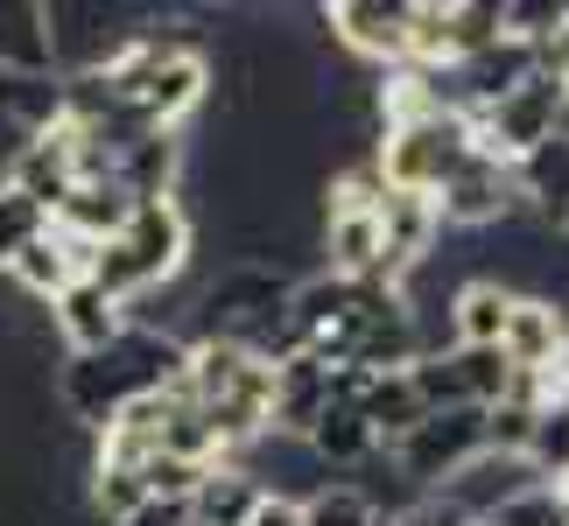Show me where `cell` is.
Segmentation results:
<instances>
[{
    "mask_svg": "<svg viewBox=\"0 0 569 526\" xmlns=\"http://www.w3.org/2000/svg\"><path fill=\"white\" fill-rule=\"evenodd\" d=\"M177 372H183V337H177V331H141V323H127V331L106 344V351L63 358L57 401L99 435L120 407H134V401H148V393H162Z\"/></svg>",
    "mask_w": 569,
    "mask_h": 526,
    "instance_id": "6da1fadb",
    "label": "cell"
},
{
    "mask_svg": "<svg viewBox=\"0 0 569 526\" xmlns=\"http://www.w3.org/2000/svg\"><path fill=\"white\" fill-rule=\"evenodd\" d=\"M190 246H197V225H190L183 196L134 204V211H127V225L99 246L92 281L120 302V310H134V302H148L156 289H169V281L190 274Z\"/></svg>",
    "mask_w": 569,
    "mask_h": 526,
    "instance_id": "7a4b0ae2",
    "label": "cell"
},
{
    "mask_svg": "<svg viewBox=\"0 0 569 526\" xmlns=\"http://www.w3.org/2000/svg\"><path fill=\"white\" fill-rule=\"evenodd\" d=\"M465 155H471V127H465V113H450V105L408 120V127H380V141H373L380 183L387 190H415V196H436Z\"/></svg>",
    "mask_w": 569,
    "mask_h": 526,
    "instance_id": "3957f363",
    "label": "cell"
},
{
    "mask_svg": "<svg viewBox=\"0 0 569 526\" xmlns=\"http://www.w3.org/2000/svg\"><path fill=\"white\" fill-rule=\"evenodd\" d=\"M478 449H486V407H443V414H422L387 449V464L408 492H443Z\"/></svg>",
    "mask_w": 569,
    "mask_h": 526,
    "instance_id": "277c9868",
    "label": "cell"
},
{
    "mask_svg": "<svg viewBox=\"0 0 569 526\" xmlns=\"http://www.w3.org/2000/svg\"><path fill=\"white\" fill-rule=\"evenodd\" d=\"M520 218V196H513V169L471 148L465 162L450 169V183L436 190V225H457V232H499Z\"/></svg>",
    "mask_w": 569,
    "mask_h": 526,
    "instance_id": "5b68a950",
    "label": "cell"
},
{
    "mask_svg": "<svg viewBox=\"0 0 569 526\" xmlns=\"http://www.w3.org/2000/svg\"><path fill=\"white\" fill-rule=\"evenodd\" d=\"M323 29L359 63H380V71H401L408 63V0H331Z\"/></svg>",
    "mask_w": 569,
    "mask_h": 526,
    "instance_id": "8992f818",
    "label": "cell"
},
{
    "mask_svg": "<svg viewBox=\"0 0 569 526\" xmlns=\"http://www.w3.org/2000/svg\"><path fill=\"white\" fill-rule=\"evenodd\" d=\"M528 485H549V477L528 471V456H492V449H478L436 498H443V506L465 519V526H478V519H492L513 492H528Z\"/></svg>",
    "mask_w": 569,
    "mask_h": 526,
    "instance_id": "52a82bcc",
    "label": "cell"
},
{
    "mask_svg": "<svg viewBox=\"0 0 569 526\" xmlns=\"http://www.w3.org/2000/svg\"><path fill=\"white\" fill-rule=\"evenodd\" d=\"M323 407H331V365L310 358V351H296V358L274 365V393H268V435H281V443H302Z\"/></svg>",
    "mask_w": 569,
    "mask_h": 526,
    "instance_id": "ba28073f",
    "label": "cell"
},
{
    "mask_svg": "<svg viewBox=\"0 0 569 526\" xmlns=\"http://www.w3.org/2000/svg\"><path fill=\"white\" fill-rule=\"evenodd\" d=\"M42 316H50V331H57V344L71 351V358H84V351H106V344H113V337L127 331V310H120V302L99 289L92 274L71 281V289H63V295H57Z\"/></svg>",
    "mask_w": 569,
    "mask_h": 526,
    "instance_id": "9c48e42d",
    "label": "cell"
},
{
    "mask_svg": "<svg viewBox=\"0 0 569 526\" xmlns=\"http://www.w3.org/2000/svg\"><path fill=\"white\" fill-rule=\"evenodd\" d=\"M562 344H569V316L541 295H513L507 331H499V358L513 372H562Z\"/></svg>",
    "mask_w": 569,
    "mask_h": 526,
    "instance_id": "30bf717a",
    "label": "cell"
},
{
    "mask_svg": "<svg viewBox=\"0 0 569 526\" xmlns=\"http://www.w3.org/2000/svg\"><path fill=\"white\" fill-rule=\"evenodd\" d=\"M127 190L113 183V175H84V183H71L57 196V211H50V232L63 239H84V246H106L120 225H127Z\"/></svg>",
    "mask_w": 569,
    "mask_h": 526,
    "instance_id": "8fae6325",
    "label": "cell"
},
{
    "mask_svg": "<svg viewBox=\"0 0 569 526\" xmlns=\"http://www.w3.org/2000/svg\"><path fill=\"white\" fill-rule=\"evenodd\" d=\"M513 196H520V211L541 218V232H562V218H569V134L541 141L535 155L513 162Z\"/></svg>",
    "mask_w": 569,
    "mask_h": 526,
    "instance_id": "7c38bea8",
    "label": "cell"
},
{
    "mask_svg": "<svg viewBox=\"0 0 569 526\" xmlns=\"http://www.w3.org/2000/svg\"><path fill=\"white\" fill-rule=\"evenodd\" d=\"M0 71L8 78H57L42 0H0Z\"/></svg>",
    "mask_w": 569,
    "mask_h": 526,
    "instance_id": "4fadbf2b",
    "label": "cell"
},
{
    "mask_svg": "<svg viewBox=\"0 0 569 526\" xmlns=\"http://www.w3.org/2000/svg\"><path fill=\"white\" fill-rule=\"evenodd\" d=\"M260 477L239 464V456H226V464H211L204 477H197V492H190V526H247L253 506H260Z\"/></svg>",
    "mask_w": 569,
    "mask_h": 526,
    "instance_id": "5bb4252c",
    "label": "cell"
},
{
    "mask_svg": "<svg viewBox=\"0 0 569 526\" xmlns=\"http://www.w3.org/2000/svg\"><path fill=\"white\" fill-rule=\"evenodd\" d=\"M177 175H183V141L177 134H141L113 162V183L127 190V204H162V196H177Z\"/></svg>",
    "mask_w": 569,
    "mask_h": 526,
    "instance_id": "9a60e30c",
    "label": "cell"
},
{
    "mask_svg": "<svg viewBox=\"0 0 569 526\" xmlns=\"http://www.w3.org/2000/svg\"><path fill=\"white\" fill-rule=\"evenodd\" d=\"M302 449H310V464L323 477H331V471H359V464L380 456V443H373V428H366L359 407H323V422L302 435Z\"/></svg>",
    "mask_w": 569,
    "mask_h": 526,
    "instance_id": "2e32d148",
    "label": "cell"
},
{
    "mask_svg": "<svg viewBox=\"0 0 569 526\" xmlns=\"http://www.w3.org/2000/svg\"><path fill=\"white\" fill-rule=\"evenodd\" d=\"M507 310H513V289H507V281L471 274L465 289H450V344H499Z\"/></svg>",
    "mask_w": 569,
    "mask_h": 526,
    "instance_id": "e0dca14e",
    "label": "cell"
},
{
    "mask_svg": "<svg viewBox=\"0 0 569 526\" xmlns=\"http://www.w3.org/2000/svg\"><path fill=\"white\" fill-rule=\"evenodd\" d=\"M359 414H366V428H373V443L380 449H393L401 435L422 422V401H415V386H408V372H380L373 386H366V401H359Z\"/></svg>",
    "mask_w": 569,
    "mask_h": 526,
    "instance_id": "ac0fdd59",
    "label": "cell"
},
{
    "mask_svg": "<svg viewBox=\"0 0 569 526\" xmlns=\"http://www.w3.org/2000/svg\"><path fill=\"white\" fill-rule=\"evenodd\" d=\"M450 365H457V380H465L471 407H492L499 393H507V380H513V365L499 358V344H450Z\"/></svg>",
    "mask_w": 569,
    "mask_h": 526,
    "instance_id": "d6986e66",
    "label": "cell"
},
{
    "mask_svg": "<svg viewBox=\"0 0 569 526\" xmlns=\"http://www.w3.org/2000/svg\"><path fill=\"white\" fill-rule=\"evenodd\" d=\"M302 526H380V513L366 506L359 485H317L302 498Z\"/></svg>",
    "mask_w": 569,
    "mask_h": 526,
    "instance_id": "ffe728a7",
    "label": "cell"
},
{
    "mask_svg": "<svg viewBox=\"0 0 569 526\" xmlns=\"http://www.w3.org/2000/svg\"><path fill=\"white\" fill-rule=\"evenodd\" d=\"M42 225H50V218H42V204H29L14 183H0V267H8V260L29 246Z\"/></svg>",
    "mask_w": 569,
    "mask_h": 526,
    "instance_id": "44dd1931",
    "label": "cell"
},
{
    "mask_svg": "<svg viewBox=\"0 0 569 526\" xmlns=\"http://www.w3.org/2000/svg\"><path fill=\"white\" fill-rule=\"evenodd\" d=\"M486 526H569V519H562L556 485H528V492H513V498H507V506H499Z\"/></svg>",
    "mask_w": 569,
    "mask_h": 526,
    "instance_id": "7402d4cb",
    "label": "cell"
},
{
    "mask_svg": "<svg viewBox=\"0 0 569 526\" xmlns=\"http://www.w3.org/2000/svg\"><path fill=\"white\" fill-rule=\"evenodd\" d=\"M120 526H190V506H183V498H141Z\"/></svg>",
    "mask_w": 569,
    "mask_h": 526,
    "instance_id": "603a6c76",
    "label": "cell"
},
{
    "mask_svg": "<svg viewBox=\"0 0 569 526\" xmlns=\"http://www.w3.org/2000/svg\"><path fill=\"white\" fill-rule=\"evenodd\" d=\"M387 526H465V519H457V513H450V506H443L436 492H422V498H415L408 513H393Z\"/></svg>",
    "mask_w": 569,
    "mask_h": 526,
    "instance_id": "cb8c5ba5",
    "label": "cell"
},
{
    "mask_svg": "<svg viewBox=\"0 0 569 526\" xmlns=\"http://www.w3.org/2000/svg\"><path fill=\"white\" fill-rule=\"evenodd\" d=\"M247 526H302V498H289V492H268L253 506V519Z\"/></svg>",
    "mask_w": 569,
    "mask_h": 526,
    "instance_id": "d4e9b609",
    "label": "cell"
},
{
    "mask_svg": "<svg viewBox=\"0 0 569 526\" xmlns=\"http://www.w3.org/2000/svg\"><path fill=\"white\" fill-rule=\"evenodd\" d=\"M556 498H562V519H569V477H556Z\"/></svg>",
    "mask_w": 569,
    "mask_h": 526,
    "instance_id": "484cf974",
    "label": "cell"
},
{
    "mask_svg": "<svg viewBox=\"0 0 569 526\" xmlns=\"http://www.w3.org/2000/svg\"><path fill=\"white\" fill-rule=\"evenodd\" d=\"M562 386H569V344H562Z\"/></svg>",
    "mask_w": 569,
    "mask_h": 526,
    "instance_id": "4316f807",
    "label": "cell"
},
{
    "mask_svg": "<svg viewBox=\"0 0 569 526\" xmlns=\"http://www.w3.org/2000/svg\"><path fill=\"white\" fill-rule=\"evenodd\" d=\"M562 36H569V14H562Z\"/></svg>",
    "mask_w": 569,
    "mask_h": 526,
    "instance_id": "83f0119b",
    "label": "cell"
},
{
    "mask_svg": "<svg viewBox=\"0 0 569 526\" xmlns=\"http://www.w3.org/2000/svg\"><path fill=\"white\" fill-rule=\"evenodd\" d=\"M478 526H486V519H478Z\"/></svg>",
    "mask_w": 569,
    "mask_h": 526,
    "instance_id": "f1b7e54d",
    "label": "cell"
},
{
    "mask_svg": "<svg viewBox=\"0 0 569 526\" xmlns=\"http://www.w3.org/2000/svg\"><path fill=\"white\" fill-rule=\"evenodd\" d=\"M562 477H569V471H562Z\"/></svg>",
    "mask_w": 569,
    "mask_h": 526,
    "instance_id": "f546056e",
    "label": "cell"
}]
</instances>
